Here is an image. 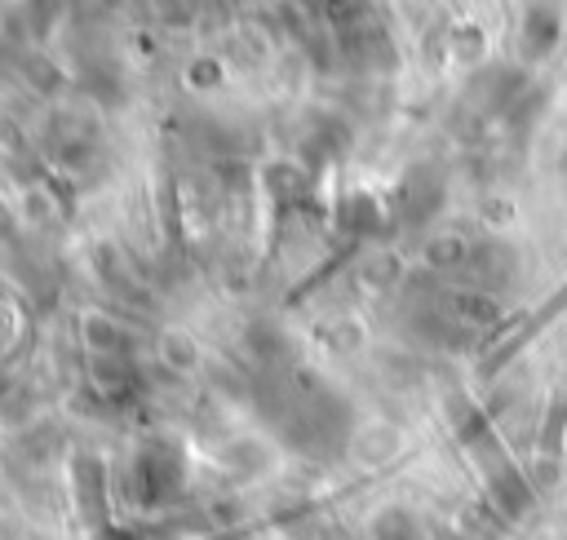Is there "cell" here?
Instances as JSON below:
<instances>
[{
	"label": "cell",
	"mask_w": 567,
	"mask_h": 540,
	"mask_svg": "<svg viewBox=\"0 0 567 540\" xmlns=\"http://www.w3.org/2000/svg\"><path fill=\"white\" fill-rule=\"evenodd\" d=\"M558 35H563V13L554 0H532L523 9V27H518V44L523 53L536 62V58H549L558 49Z\"/></svg>",
	"instance_id": "obj_1"
}]
</instances>
